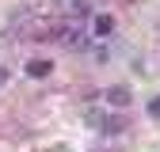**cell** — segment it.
Listing matches in <instances>:
<instances>
[{"instance_id":"obj_1","label":"cell","mask_w":160,"mask_h":152,"mask_svg":"<svg viewBox=\"0 0 160 152\" xmlns=\"http://www.w3.org/2000/svg\"><path fill=\"white\" fill-rule=\"evenodd\" d=\"M130 99H133L130 88H122V84H118V88H107V107H130Z\"/></svg>"},{"instance_id":"obj_6","label":"cell","mask_w":160,"mask_h":152,"mask_svg":"<svg viewBox=\"0 0 160 152\" xmlns=\"http://www.w3.org/2000/svg\"><path fill=\"white\" fill-rule=\"evenodd\" d=\"M4 80H8V72H4V69H0V84H4Z\"/></svg>"},{"instance_id":"obj_4","label":"cell","mask_w":160,"mask_h":152,"mask_svg":"<svg viewBox=\"0 0 160 152\" xmlns=\"http://www.w3.org/2000/svg\"><path fill=\"white\" fill-rule=\"evenodd\" d=\"M99 126H103V133L111 137V133H122V129H126V118H103Z\"/></svg>"},{"instance_id":"obj_5","label":"cell","mask_w":160,"mask_h":152,"mask_svg":"<svg viewBox=\"0 0 160 152\" xmlns=\"http://www.w3.org/2000/svg\"><path fill=\"white\" fill-rule=\"evenodd\" d=\"M149 114H152V118H160V95H156V99L149 103Z\"/></svg>"},{"instance_id":"obj_2","label":"cell","mask_w":160,"mask_h":152,"mask_svg":"<svg viewBox=\"0 0 160 152\" xmlns=\"http://www.w3.org/2000/svg\"><path fill=\"white\" fill-rule=\"evenodd\" d=\"M53 72L50 61H42V57H34V61H27V76H34V80H46V76Z\"/></svg>"},{"instance_id":"obj_3","label":"cell","mask_w":160,"mask_h":152,"mask_svg":"<svg viewBox=\"0 0 160 152\" xmlns=\"http://www.w3.org/2000/svg\"><path fill=\"white\" fill-rule=\"evenodd\" d=\"M92 31H95L99 38H107V34L114 31V15H95V19H92Z\"/></svg>"}]
</instances>
